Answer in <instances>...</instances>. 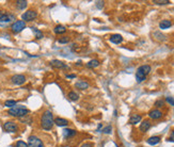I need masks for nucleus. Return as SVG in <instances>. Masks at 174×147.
Here are the masks:
<instances>
[{"label":"nucleus","mask_w":174,"mask_h":147,"mask_svg":"<svg viewBox=\"0 0 174 147\" xmlns=\"http://www.w3.org/2000/svg\"><path fill=\"white\" fill-rule=\"evenodd\" d=\"M55 124V119L50 111H45L41 117V126L44 130H50Z\"/></svg>","instance_id":"obj_1"},{"label":"nucleus","mask_w":174,"mask_h":147,"mask_svg":"<svg viewBox=\"0 0 174 147\" xmlns=\"http://www.w3.org/2000/svg\"><path fill=\"white\" fill-rule=\"evenodd\" d=\"M29 113L28 108H26L25 105H14L13 108L9 110V114L15 117H23L26 116Z\"/></svg>","instance_id":"obj_2"},{"label":"nucleus","mask_w":174,"mask_h":147,"mask_svg":"<svg viewBox=\"0 0 174 147\" xmlns=\"http://www.w3.org/2000/svg\"><path fill=\"white\" fill-rule=\"evenodd\" d=\"M15 19V16L13 14H9V13H0V26L1 27H5L8 24L12 22Z\"/></svg>","instance_id":"obj_3"},{"label":"nucleus","mask_w":174,"mask_h":147,"mask_svg":"<svg viewBox=\"0 0 174 147\" xmlns=\"http://www.w3.org/2000/svg\"><path fill=\"white\" fill-rule=\"evenodd\" d=\"M28 147H45L42 140L35 135H31L28 139Z\"/></svg>","instance_id":"obj_4"},{"label":"nucleus","mask_w":174,"mask_h":147,"mask_svg":"<svg viewBox=\"0 0 174 147\" xmlns=\"http://www.w3.org/2000/svg\"><path fill=\"white\" fill-rule=\"evenodd\" d=\"M12 31L14 33H18V32L23 31L25 28H26V22L24 20H16L14 24H12Z\"/></svg>","instance_id":"obj_5"},{"label":"nucleus","mask_w":174,"mask_h":147,"mask_svg":"<svg viewBox=\"0 0 174 147\" xmlns=\"http://www.w3.org/2000/svg\"><path fill=\"white\" fill-rule=\"evenodd\" d=\"M36 16H38V13H36L35 11L29 10V11H27V12H25L24 14L21 15V18H23V20L26 22V21L33 20L34 18H36Z\"/></svg>","instance_id":"obj_6"},{"label":"nucleus","mask_w":174,"mask_h":147,"mask_svg":"<svg viewBox=\"0 0 174 147\" xmlns=\"http://www.w3.org/2000/svg\"><path fill=\"white\" fill-rule=\"evenodd\" d=\"M3 128H4V130H5V131H8V132H12V133L16 132V131H17V129H18L17 125H16L14 122H4Z\"/></svg>","instance_id":"obj_7"},{"label":"nucleus","mask_w":174,"mask_h":147,"mask_svg":"<svg viewBox=\"0 0 174 147\" xmlns=\"http://www.w3.org/2000/svg\"><path fill=\"white\" fill-rule=\"evenodd\" d=\"M11 81H12V83L16 84V85H21V84L25 83L26 77L24 75H14L13 77L11 78Z\"/></svg>","instance_id":"obj_8"},{"label":"nucleus","mask_w":174,"mask_h":147,"mask_svg":"<svg viewBox=\"0 0 174 147\" xmlns=\"http://www.w3.org/2000/svg\"><path fill=\"white\" fill-rule=\"evenodd\" d=\"M149 116L153 119L161 118V117H162V112L159 111V110H157V109H154V110H152V111L149 112Z\"/></svg>","instance_id":"obj_9"},{"label":"nucleus","mask_w":174,"mask_h":147,"mask_svg":"<svg viewBox=\"0 0 174 147\" xmlns=\"http://www.w3.org/2000/svg\"><path fill=\"white\" fill-rule=\"evenodd\" d=\"M50 65L52 67H55V68H67V65L65 63H63L59 60H52L51 62H50Z\"/></svg>","instance_id":"obj_10"},{"label":"nucleus","mask_w":174,"mask_h":147,"mask_svg":"<svg viewBox=\"0 0 174 147\" xmlns=\"http://www.w3.org/2000/svg\"><path fill=\"white\" fill-rule=\"evenodd\" d=\"M145 78H146L145 74L143 73L140 68H138V69H137V73H136V80L140 83V82H143V81L145 80Z\"/></svg>","instance_id":"obj_11"},{"label":"nucleus","mask_w":174,"mask_h":147,"mask_svg":"<svg viewBox=\"0 0 174 147\" xmlns=\"http://www.w3.org/2000/svg\"><path fill=\"white\" fill-rule=\"evenodd\" d=\"M109 39H110V42L113 43V44H120V43L123 42L122 35H120V34H113V35H111Z\"/></svg>","instance_id":"obj_12"},{"label":"nucleus","mask_w":174,"mask_h":147,"mask_svg":"<svg viewBox=\"0 0 174 147\" xmlns=\"http://www.w3.org/2000/svg\"><path fill=\"white\" fill-rule=\"evenodd\" d=\"M55 124L59 127H65V126H67L69 122H67L65 118H62V117H57V118L55 119Z\"/></svg>","instance_id":"obj_13"},{"label":"nucleus","mask_w":174,"mask_h":147,"mask_svg":"<svg viewBox=\"0 0 174 147\" xmlns=\"http://www.w3.org/2000/svg\"><path fill=\"white\" fill-rule=\"evenodd\" d=\"M150 128H151V122H149V120H143V122H141V125H140V130L143 131V132L147 131Z\"/></svg>","instance_id":"obj_14"},{"label":"nucleus","mask_w":174,"mask_h":147,"mask_svg":"<svg viewBox=\"0 0 174 147\" xmlns=\"http://www.w3.org/2000/svg\"><path fill=\"white\" fill-rule=\"evenodd\" d=\"M75 86H76L77 88H79V90H87V88H89V84H88L87 82H84V81H77Z\"/></svg>","instance_id":"obj_15"},{"label":"nucleus","mask_w":174,"mask_h":147,"mask_svg":"<svg viewBox=\"0 0 174 147\" xmlns=\"http://www.w3.org/2000/svg\"><path fill=\"white\" fill-rule=\"evenodd\" d=\"M171 26H172V22H171L170 20H168V19H164V20H161L160 21V24H159L160 29H168V28H170Z\"/></svg>","instance_id":"obj_16"},{"label":"nucleus","mask_w":174,"mask_h":147,"mask_svg":"<svg viewBox=\"0 0 174 147\" xmlns=\"http://www.w3.org/2000/svg\"><path fill=\"white\" fill-rule=\"evenodd\" d=\"M53 31H55L56 34H63V33L66 31V28L64 27V26H62V24H58V26L55 27Z\"/></svg>","instance_id":"obj_17"},{"label":"nucleus","mask_w":174,"mask_h":147,"mask_svg":"<svg viewBox=\"0 0 174 147\" xmlns=\"http://www.w3.org/2000/svg\"><path fill=\"white\" fill-rule=\"evenodd\" d=\"M130 124H132V125H136V124H138V122H141V116L138 115V114H134V115L130 117Z\"/></svg>","instance_id":"obj_18"},{"label":"nucleus","mask_w":174,"mask_h":147,"mask_svg":"<svg viewBox=\"0 0 174 147\" xmlns=\"http://www.w3.org/2000/svg\"><path fill=\"white\" fill-rule=\"evenodd\" d=\"M99 65V61L98 60H91L87 63V66L90 67V68H95V67H97Z\"/></svg>","instance_id":"obj_19"},{"label":"nucleus","mask_w":174,"mask_h":147,"mask_svg":"<svg viewBox=\"0 0 174 147\" xmlns=\"http://www.w3.org/2000/svg\"><path fill=\"white\" fill-rule=\"evenodd\" d=\"M160 142V137H152L147 140V143L150 145H156Z\"/></svg>","instance_id":"obj_20"},{"label":"nucleus","mask_w":174,"mask_h":147,"mask_svg":"<svg viewBox=\"0 0 174 147\" xmlns=\"http://www.w3.org/2000/svg\"><path fill=\"white\" fill-rule=\"evenodd\" d=\"M27 4H28V2H27L26 0H21V1H17V2H16V5H17V7L19 10L26 9V7H27Z\"/></svg>","instance_id":"obj_21"},{"label":"nucleus","mask_w":174,"mask_h":147,"mask_svg":"<svg viewBox=\"0 0 174 147\" xmlns=\"http://www.w3.org/2000/svg\"><path fill=\"white\" fill-rule=\"evenodd\" d=\"M63 134H64V137H71L76 134V131L73 129H65L64 130V132H63Z\"/></svg>","instance_id":"obj_22"},{"label":"nucleus","mask_w":174,"mask_h":147,"mask_svg":"<svg viewBox=\"0 0 174 147\" xmlns=\"http://www.w3.org/2000/svg\"><path fill=\"white\" fill-rule=\"evenodd\" d=\"M31 29H32V31H33V33H34L36 39H43V37H44V34H43L42 31H40V30H38V29H35V28H31Z\"/></svg>","instance_id":"obj_23"},{"label":"nucleus","mask_w":174,"mask_h":147,"mask_svg":"<svg viewBox=\"0 0 174 147\" xmlns=\"http://www.w3.org/2000/svg\"><path fill=\"white\" fill-rule=\"evenodd\" d=\"M139 68L142 70L143 73L145 74L146 76H147V75L151 73V66H150V65H142V66H140Z\"/></svg>","instance_id":"obj_24"},{"label":"nucleus","mask_w":174,"mask_h":147,"mask_svg":"<svg viewBox=\"0 0 174 147\" xmlns=\"http://www.w3.org/2000/svg\"><path fill=\"white\" fill-rule=\"evenodd\" d=\"M69 97H70L71 100L76 101V100H78L79 96H78V94H77V93H75L74 91H72V92H70V93H69Z\"/></svg>","instance_id":"obj_25"},{"label":"nucleus","mask_w":174,"mask_h":147,"mask_svg":"<svg viewBox=\"0 0 174 147\" xmlns=\"http://www.w3.org/2000/svg\"><path fill=\"white\" fill-rule=\"evenodd\" d=\"M154 36H155L157 39H159V41H166V35L161 34L160 32H155V33H154Z\"/></svg>","instance_id":"obj_26"},{"label":"nucleus","mask_w":174,"mask_h":147,"mask_svg":"<svg viewBox=\"0 0 174 147\" xmlns=\"http://www.w3.org/2000/svg\"><path fill=\"white\" fill-rule=\"evenodd\" d=\"M16 103H17V102L15 101V100H7V101L4 102V105L11 109V108H13L14 105H16Z\"/></svg>","instance_id":"obj_27"},{"label":"nucleus","mask_w":174,"mask_h":147,"mask_svg":"<svg viewBox=\"0 0 174 147\" xmlns=\"http://www.w3.org/2000/svg\"><path fill=\"white\" fill-rule=\"evenodd\" d=\"M154 3L159 4V5H164V4H169L170 3V1H168V0H155Z\"/></svg>","instance_id":"obj_28"},{"label":"nucleus","mask_w":174,"mask_h":147,"mask_svg":"<svg viewBox=\"0 0 174 147\" xmlns=\"http://www.w3.org/2000/svg\"><path fill=\"white\" fill-rule=\"evenodd\" d=\"M58 42H59L60 44H66V43L70 42V37H69V36H65V37H62V39H59Z\"/></svg>","instance_id":"obj_29"},{"label":"nucleus","mask_w":174,"mask_h":147,"mask_svg":"<svg viewBox=\"0 0 174 147\" xmlns=\"http://www.w3.org/2000/svg\"><path fill=\"white\" fill-rule=\"evenodd\" d=\"M15 147H28V144L23 142V141H18L16 145H15Z\"/></svg>","instance_id":"obj_30"},{"label":"nucleus","mask_w":174,"mask_h":147,"mask_svg":"<svg viewBox=\"0 0 174 147\" xmlns=\"http://www.w3.org/2000/svg\"><path fill=\"white\" fill-rule=\"evenodd\" d=\"M164 103V101L162 100V99H160V100H157L156 102H155V107H157V108H159V107H162Z\"/></svg>","instance_id":"obj_31"},{"label":"nucleus","mask_w":174,"mask_h":147,"mask_svg":"<svg viewBox=\"0 0 174 147\" xmlns=\"http://www.w3.org/2000/svg\"><path fill=\"white\" fill-rule=\"evenodd\" d=\"M111 130H112V128H111V126H108V127H106L103 131H104V133H106V134H108V133H111Z\"/></svg>","instance_id":"obj_32"},{"label":"nucleus","mask_w":174,"mask_h":147,"mask_svg":"<svg viewBox=\"0 0 174 147\" xmlns=\"http://www.w3.org/2000/svg\"><path fill=\"white\" fill-rule=\"evenodd\" d=\"M166 100H167L168 103H170L171 105H174V99L172 97H167L166 98Z\"/></svg>","instance_id":"obj_33"},{"label":"nucleus","mask_w":174,"mask_h":147,"mask_svg":"<svg viewBox=\"0 0 174 147\" xmlns=\"http://www.w3.org/2000/svg\"><path fill=\"white\" fill-rule=\"evenodd\" d=\"M169 142H174V130L172 131V133H171V135H170V137H169Z\"/></svg>","instance_id":"obj_34"},{"label":"nucleus","mask_w":174,"mask_h":147,"mask_svg":"<svg viewBox=\"0 0 174 147\" xmlns=\"http://www.w3.org/2000/svg\"><path fill=\"white\" fill-rule=\"evenodd\" d=\"M80 147H92V145H91L90 143H84V144H82Z\"/></svg>","instance_id":"obj_35"},{"label":"nucleus","mask_w":174,"mask_h":147,"mask_svg":"<svg viewBox=\"0 0 174 147\" xmlns=\"http://www.w3.org/2000/svg\"><path fill=\"white\" fill-rule=\"evenodd\" d=\"M96 5H97V7H101L103 5H104V2H103V1H101V2H97V4H96Z\"/></svg>","instance_id":"obj_36"},{"label":"nucleus","mask_w":174,"mask_h":147,"mask_svg":"<svg viewBox=\"0 0 174 147\" xmlns=\"http://www.w3.org/2000/svg\"><path fill=\"white\" fill-rule=\"evenodd\" d=\"M66 77H67V78H75V77H76V75H67Z\"/></svg>","instance_id":"obj_37"},{"label":"nucleus","mask_w":174,"mask_h":147,"mask_svg":"<svg viewBox=\"0 0 174 147\" xmlns=\"http://www.w3.org/2000/svg\"><path fill=\"white\" fill-rule=\"evenodd\" d=\"M76 65H78V66H80V65H81V62H77Z\"/></svg>","instance_id":"obj_38"}]
</instances>
